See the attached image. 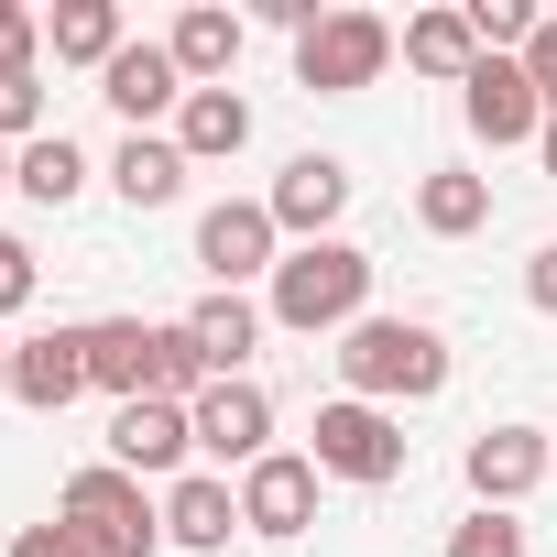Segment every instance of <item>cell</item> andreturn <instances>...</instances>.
<instances>
[{"mask_svg": "<svg viewBox=\"0 0 557 557\" xmlns=\"http://www.w3.org/2000/svg\"><path fill=\"white\" fill-rule=\"evenodd\" d=\"M361 307H372V251L361 240H296L285 262H273V296H262V318L296 329V339L361 329Z\"/></svg>", "mask_w": 557, "mask_h": 557, "instance_id": "cell-1", "label": "cell"}, {"mask_svg": "<svg viewBox=\"0 0 557 557\" xmlns=\"http://www.w3.org/2000/svg\"><path fill=\"white\" fill-rule=\"evenodd\" d=\"M339 383L383 416L426 405V394H448V339L426 318H361V329H339Z\"/></svg>", "mask_w": 557, "mask_h": 557, "instance_id": "cell-2", "label": "cell"}, {"mask_svg": "<svg viewBox=\"0 0 557 557\" xmlns=\"http://www.w3.org/2000/svg\"><path fill=\"white\" fill-rule=\"evenodd\" d=\"M55 524L88 546V557H143L153 535H164V503L121 470V459H88L77 481H66V503H55Z\"/></svg>", "mask_w": 557, "mask_h": 557, "instance_id": "cell-3", "label": "cell"}, {"mask_svg": "<svg viewBox=\"0 0 557 557\" xmlns=\"http://www.w3.org/2000/svg\"><path fill=\"white\" fill-rule=\"evenodd\" d=\"M318 448V481H361V492H383L394 470H405V426L383 416V405H361V394H339V405H318V426H307Z\"/></svg>", "mask_w": 557, "mask_h": 557, "instance_id": "cell-4", "label": "cell"}, {"mask_svg": "<svg viewBox=\"0 0 557 557\" xmlns=\"http://www.w3.org/2000/svg\"><path fill=\"white\" fill-rule=\"evenodd\" d=\"M394 23L383 12H329L307 45H296V88H318V99H350V88H372L383 66H394Z\"/></svg>", "mask_w": 557, "mask_h": 557, "instance_id": "cell-5", "label": "cell"}, {"mask_svg": "<svg viewBox=\"0 0 557 557\" xmlns=\"http://www.w3.org/2000/svg\"><path fill=\"white\" fill-rule=\"evenodd\" d=\"M197 262L219 273V296H240L251 273L285 262V230H273V208H262V197H219V208L197 219Z\"/></svg>", "mask_w": 557, "mask_h": 557, "instance_id": "cell-6", "label": "cell"}, {"mask_svg": "<svg viewBox=\"0 0 557 557\" xmlns=\"http://www.w3.org/2000/svg\"><path fill=\"white\" fill-rule=\"evenodd\" d=\"M318 524V459H296V448H273V459H251L240 470V535H307Z\"/></svg>", "mask_w": 557, "mask_h": 557, "instance_id": "cell-7", "label": "cell"}, {"mask_svg": "<svg viewBox=\"0 0 557 557\" xmlns=\"http://www.w3.org/2000/svg\"><path fill=\"white\" fill-rule=\"evenodd\" d=\"M77 394H88V329H34V339H12V405L66 416Z\"/></svg>", "mask_w": 557, "mask_h": 557, "instance_id": "cell-8", "label": "cell"}, {"mask_svg": "<svg viewBox=\"0 0 557 557\" xmlns=\"http://www.w3.org/2000/svg\"><path fill=\"white\" fill-rule=\"evenodd\" d=\"M186 416H197V448H208V459H240V470L273 459V394H262L251 372H240V383H208Z\"/></svg>", "mask_w": 557, "mask_h": 557, "instance_id": "cell-9", "label": "cell"}, {"mask_svg": "<svg viewBox=\"0 0 557 557\" xmlns=\"http://www.w3.org/2000/svg\"><path fill=\"white\" fill-rule=\"evenodd\" d=\"M273 230H296V240H339V208H350V164L339 153H296L285 175H273Z\"/></svg>", "mask_w": 557, "mask_h": 557, "instance_id": "cell-10", "label": "cell"}, {"mask_svg": "<svg viewBox=\"0 0 557 557\" xmlns=\"http://www.w3.org/2000/svg\"><path fill=\"white\" fill-rule=\"evenodd\" d=\"M459 110H470L481 143H535V132H546V99H535V77H524L513 55H481L470 88H459Z\"/></svg>", "mask_w": 557, "mask_h": 557, "instance_id": "cell-11", "label": "cell"}, {"mask_svg": "<svg viewBox=\"0 0 557 557\" xmlns=\"http://www.w3.org/2000/svg\"><path fill=\"white\" fill-rule=\"evenodd\" d=\"M186 448H197V416H186V405H164V394H143V405H110V459H121L132 481L175 470Z\"/></svg>", "mask_w": 557, "mask_h": 557, "instance_id": "cell-12", "label": "cell"}, {"mask_svg": "<svg viewBox=\"0 0 557 557\" xmlns=\"http://www.w3.org/2000/svg\"><path fill=\"white\" fill-rule=\"evenodd\" d=\"M546 459H557V448H546L535 426H481V437H470V492H481L492 513H513V503L546 481Z\"/></svg>", "mask_w": 557, "mask_h": 557, "instance_id": "cell-13", "label": "cell"}, {"mask_svg": "<svg viewBox=\"0 0 557 557\" xmlns=\"http://www.w3.org/2000/svg\"><path fill=\"white\" fill-rule=\"evenodd\" d=\"M99 99L143 132V121H164V110H186V66L164 55V45H121L110 55V77H99Z\"/></svg>", "mask_w": 557, "mask_h": 557, "instance_id": "cell-14", "label": "cell"}, {"mask_svg": "<svg viewBox=\"0 0 557 557\" xmlns=\"http://www.w3.org/2000/svg\"><path fill=\"white\" fill-rule=\"evenodd\" d=\"M186 339H197V361H208L219 383H240V361L262 350V307H251V296H219V285H208V296L186 307Z\"/></svg>", "mask_w": 557, "mask_h": 557, "instance_id": "cell-15", "label": "cell"}, {"mask_svg": "<svg viewBox=\"0 0 557 557\" xmlns=\"http://www.w3.org/2000/svg\"><path fill=\"white\" fill-rule=\"evenodd\" d=\"M143 383H153V318H99L88 329V394L143 405Z\"/></svg>", "mask_w": 557, "mask_h": 557, "instance_id": "cell-16", "label": "cell"}, {"mask_svg": "<svg viewBox=\"0 0 557 557\" xmlns=\"http://www.w3.org/2000/svg\"><path fill=\"white\" fill-rule=\"evenodd\" d=\"M164 535H175V546H197V557H219V546L240 535V492H230L219 470H186V481L164 492Z\"/></svg>", "mask_w": 557, "mask_h": 557, "instance_id": "cell-17", "label": "cell"}, {"mask_svg": "<svg viewBox=\"0 0 557 557\" xmlns=\"http://www.w3.org/2000/svg\"><path fill=\"white\" fill-rule=\"evenodd\" d=\"M251 143V99L240 88H186V110H175V153L186 164H230Z\"/></svg>", "mask_w": 557, "mask_h": 557, "instance_id": "cell-18", "label": "cell"}, {"mask_svg": "<svg viewBox=\"0 0 557 557\" xmlns=\"http://www.w3.org/2000/svg\"><path fill=\"white\" fill-rule=\"evenodd\" d=\"M164 55L186 66V88H230V66H240V12H219V0H197V12L164 34Z\"/></svg>", "mask_w": 557, "mask_h": 557, "instance_id": "cell-19", "label": "cell"}, {"mask_svg": "<svg viewBox=\"0 0 557 557\" xmlns=\"http://www.w3.org/2000/svg\"><path fill=\"white\" fill-rule=\"evenodd\" d=\"M405 66H416V77H448V88H470V66H481V34H470V12H416V23H405Z\"/></svg>", "mask_w": 557, "mask_h": 557, "instance_id": "cell-20", "label": "cell"}, {"mask_svg": "<svg viewBox=\"0 0 557 557\" xmlns=\"http://www.w3.org/2000/svg\"><path fill=\"white\" fill-rule=\"evenodd\" d=\"M110 186H121L132 208H175V186H186V153H175V132H132V143L110 153Z\"/></svg>", "mask_w": 557, "mask_h": 557, "instance_id": "cell-21", "label": "cell"}, {"mask_svg": "<svg viewBox=\"0 0 557 557\" xmlns=\"http://www.w3.org/2000/svg\"><path fill=\"white\" fill-rule=\"evenodd\" d=\"M45 45H55V66H99V77H110V55H121L132 34H121L110 0H66V12L45 23Z\"/></svg>", "mask_w": 557, "mask_h": 557, "instance_id": "cell-22", "label": "cell"}, {"mask_svg": "<svg viewBox=\"0 0 557 557\" xmlns=\"http://www.w3.org/2000/svg\"><path fill=\"white\" fill-rule=\"evenodd\" d=\"M12 186H23L34 208H66V197L88 186V153H77L66 132H45V143H23V153H12Z\"/></svg>", "mask_w": 557, "mask_h": 557, "instance_id": "cell-23", "label": "cell"}, {"mask_svg": "<svg viewBox=\"0 0 557 557\" xmlns=\"http://www.w3.org/2000/svg\"><path fill=\"white\" fill-rule=\"evenodd\" d=\"M416 219H426L437 240H470V230L492 219V186H481V175H459V164H437V175L416 186Z\"/></svg>", "mask_w": 557, "mask_h": 557, "instance_id": "cell-24", "label": "cell"}, {"mask_svg": "<svg viewBox=\"0 0 557 557\" xmlns=\"http://www.w3.org/2000/svg\"><path fill=\"white\" fill-rule=\"evenodd\" d=\"M448 557H524V524H513V513H492V503H481V513H470V524H459V535H448Z\"/></svg>", "mask_w": 557, "mask_h": 557, "instance_id": "cell-25", "label": "cell"}, {"mask_svg": "<svg viewBox=\"0 0 557 557\" xmlns=\"http://www.w3.org/2000/svg\"><path fill=\"white\" fill-rule=\"evenodd\" d=\"M0 143H45V88L34 77H0Z\"/></svg>", "mask_w": 557, "mask_h": 557, "instance_id": "cell-26", "label": "cell"}, {"mask_svg": "<svg viewBox=\"0 0 557 557\" xmlns=\"http://www.w3.org/2000/svg\"><path fill=\"white\" fill-rule=\"evenodd\" d=\"M34 285H45V273H34V240L0 230V318H23V307H34Z\"/></svg>", "mask_w": 557, "mask_h": 557, "instance_id": "cell-27", "label": "cell"}, {"mask_svg": "<svg viewBox=\"0 0 557 557\" xmlns=\"http://www.w3.org/2000/svg\"><path fill=\"white\" fill-rule=\"evenodd\" d=\"M34 55H45V23L0 0V77H34Z\"/></svg>", "mask_w": 557, "mask_h": 557, "instance_id": "cell-28", "label": "cell"}, {"mask_svg": "<svg viewBox=\"0 0 557 557\" xmlns=\"http://www.w3.org/2000/svg\"><path fill=\"white\" fill-rule=\"evenodd\" d=\"M513 66H524V77H535V99H546V110H557V12H546V23H535V45H524V55H513Z\"/></svg>", "mask_w": 557, "mask_h": 557, "instance_id": "cell-29", "label": "cell"}, {"mask_svg": "<svg viewBox=\"0 0 557 557\" xmlns=\"http://www.w3.org/2000/svg\"><path fill=\"white\" fill-rule=\"evenodd\" d=\"M12 557H88V546H77L66 524H23V535H12Z\"/></svg>", "mask_w": 557, "mask_h": 557, "instance_id": "cell-30", "label": "cell"}, {"mask_svg": "<svg viewBox=\"0 0 557 557\" xmlns=\"http://www.w3.org/2000/svg\"><path fill=\"white\" fill-rule=\"evenodd\" d=\"M524 307H546V318H557V240L524 262Z\"/></svg>", "mask_w": 557, "mask_h": 557, "instance_id": "cell-31", "label": "cell"}, {"mask_svg": "<svg viewBox=\"0 0 557 557\" xmlns=\"http://www.w3.org/2000/svg\"><path fill=\"white\" fill-rule=\"evenodd\" d=\"M535 153H546V175H557V110H546V132H535Z\"/></svg>", "mask_w": 557, "mask_h": 557, "instance_id": "cell-32", "label": "cell"}, {"mask_svg": "<svg viewBox=\"0 0 557 557\" xmlns=\"http://www.w3.org/2000/svg\"><path fill=\"white\" fill-rule=\"evenodd\" d=\"M0 394H12V339H0Z\"/></svg>", "mask_w": 557, "mask_h": 557, "instance_id": "cell-33", "label": "cell"}, {"mask_svg": "<svg viewBox=\"0 0 557 557\" xmlns=\"http://www.w3.org/2000/svg\"><path fill=\"white\" fill-rule=\"evenodd\" d=\"M0 186H12V143H0Z\"/></svg>", "mask_w": 557, "mask_h": 557, "instance_id": "cell-34", "label": "cell"}]
</instances>
